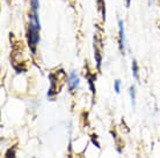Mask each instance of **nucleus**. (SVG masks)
Instances as JSON below:
<instances>
[{
  "instance_id": "11",
  "label": "nucleus",
  "mask_w": 160,
  "mask_h": 158,
  "mask_svg": "<svg viewBox=\"0 0 160 158\" xmlns=\"http://www.w3.org/2000/svg\"><path fill=\"white\" fill-rule=\"evenodd\" d=\"M130 2H131V0H125V5H127V7L130 6Z\"/></svg>"
},
{
  "instance_id": "1",
  "label": "nucleus",
  "mask_w": 160,
  "mask_h": 158,
  "mask_svg": "<svg viewBox=\"0 0 160 158\" xmlns=\"http://www.w3.org/2000/svg\"><path fill=\"white\" fill-rule=\"evenodd\" d=\"M49 79H50V83L51 84H50V88H49L48 96L49 97H52V96H55L60 92L62 87H63L65 80H66V74H65V72L63 69H58L55 73H51L50 76H49Z\"/></svg>"
},
{
  "instance_id": "3",
  "label": "nucleus",
  "mask_w": 160,
  "mask_h": 158,
  "mask_svg": "<svg viewBox=\"0 0 160 158\" xmlns=\"http://www.w3.org/2000/svg\"><path fill=\"white\" fill-rule=\"evenodd\" d=\"M118 28H120V49L124 52V45H125V37H124V27L122 20H118Z\"/></svg>"
},
{
  "instance_id": "8",
  "label": "nucleus",
  "mask_w": 160,
  "mask_h": 158,
  "mask_svg": "<svg viewBox=\"0 0 160 158\" xmlns=\"http://www.w3.org/2000/svg\"><path fill=\"white\" fill-rule=\"evenodd\" d=\"M5 158H15V149L14 148H9L6 154H5Z\"/></svg>"
},
{
  "instance_id": "6",
  "label": "nucleus",
  "mask_w": 160,
  "mask_h": 158,
  "mask_svg": "<svg viewBox=\"0 0 160 158\" xmlns=\"http://www.w3.org/2000/svg\"><path fill=\"white\" fill-rule=\"evenodd\" d=\"M30 6H32V14L38 15V0H30Z\"/></svg>"
},
{
  "instance_id": "10",
  "label": "nucleus",
  "mask_w": 160,
  "mask_h": 158,
  "mask_svg": "<svg viewBox=\"0 0 160 158\" xmlns=\"http://www.w3.org/2000/svg\"><path fill=\"white\" fill-rule=\"evenodd\" d=\"M114 87H115V91H116L117 94H120V91H121V81L120 80H116V81H115V86H114Z\"/></svg>"
},
{
  "instance_id": "4",
  "label": "nucleus",
  "mask_w": 160,
  "mask_h": 158,
  "mask_svg": "<svg viewBox=\"0 0 160 158\" xmlns=\"http://www.w3.org/2000/svg\"><path fill=\"white\" fill-rule=\"evenodd\" d=\"M98 2V7H99V11L101 13V16H102V20H106V6H104V0H96Z\"/></svg>"
},
{
  "instance_id": "7",
  "label": "nucleus",
  "mask_w": 160,
  "mask_h": 158,
  "mask_svg": "<svg viewBox=\"0 0 160 158\" xmlns=\"http://www.w3.org/2000/svg\"><path fill=\"white\" fill-rule=\"evenodd\" d=\"M88 76V83H89V87H91V90H92V94L93 96H95V88H94V81L96 80V75H93V76Z\"/></svg>"
},
{
  "instance_id": "9",
  "label": "nucleus",
  "mask_w": 160,
  "mask_h": 158,
  "mask_svg": "<svg viewBox=\"0 0 160 158\" xmlns=\"http://www.w3.org/2000/svg\"><path fill=\"white\" fill-rule=\"evenodd\" d=\"M130 97H131L132 106H135V104H136V94H135V88L133 87H130Z\"/></svg>"
},
{
  "instance_id": "5",
  "label": "nucleus",
  "mask_w": 160,
  "mask_h": 158,
  "mask_svg": "<svg viewBox=\"0 0 160 158\" xmlns=\"http://www.w3.org/2000/svg\"><path fill=\"white\" fill-rule=\"evenodd\" d=\"M132 75H133V77H135L137 81H139V74H138V65H137L136 60H133V61H132Z\"/></svg>"
},
{
  "instance_id": "12",
  "label": "nucleus",
  "mask_w": 160,
  "mask_h": 158,
  "mask_svg": "<svg viewBox=\"0 0 160 158\" xmlns=\"http://www.w3.org/2000/svg\"><path fill=\"white\" fill-rule=\"evenodd\" d=\"M153 1H154V0H148V2H150V4H151V2H153Z\"/></svg>"
},
{
  "instance_id": "2",
  "label": "nucleus",
  "mask_w": 160,
  "mask_h": 158,
  "mask_svg": "<svg viewBox=\"0 0 160 158\" xmlns=\"http://www.w3.org/2000/svg\"><path fill=\"white\" fill-rule=\"evenodd\" d=\"M78 86H79V77L76 74V72H72L68 77V89L74 90L76 88H78Z\"/></svg>"
}]
</instances>
